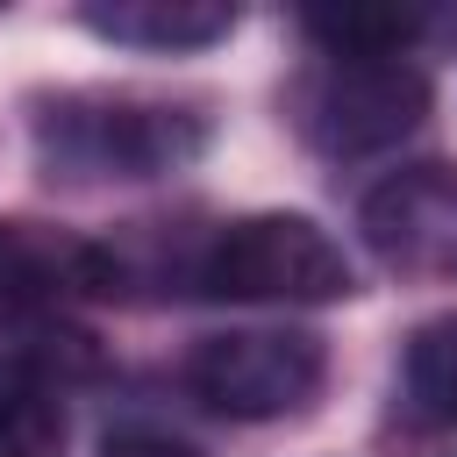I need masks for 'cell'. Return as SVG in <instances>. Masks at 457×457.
Returning <instances> with one entry per match:
<instances>
[{
	"mask_svg": "<svg viewBox=\"0 0 457 457\" xmlns=\"http://www.w3.org/2000/svg\"><path fill=\"white\" fill-rule=\"evenodd\" d=\"M29 129H36L43 171L64 179V186H143V179H171L214 136L207 107H193V100L107 93V86L36 100Z\"/></svg>",
	"mask_w": 457,
	"mask_h": 457,
	"instance_id": "obj_1",
	"label": "cell"
},
{
	"mask_svg": "<svg viewBox=\"0 0 457 457\" xmlns=\"http://www.w3.org/2000/svg\"><path fill=\"white\" fill-rule=\"evenodd\" d=\"M428 114V79L400 57H321L293 86V121L321 157H371L414 136Z\"/></svg>",
	"mask_w": 457,
	"mask_h": 457,
	"instance_id": "obj_3",
	"label": "cell"
},
{
	"mask_svg": "<svg viewBox=\"0 0 457 457\" xmlns=\"http://www.w3.org/2000/svg\"><path fill=\"white\" fill-rule=\"evenodd\" d=\"M300 29L321 43V57H400L428 21L393 7H343V14H307Z\"/></svg>",
	"mask_w": 457,
	"mask_h": 457,
	"instance_id": "obj_7",
	"label": "cell"
},
{
	"mask_svg": "<svg viewBox=\"0 0 457 457\" xmlns=\"http://www.w3.org/2000/svg\"><path fill=\"white\" fill-rule=\"evenodd\" d=\"M79 21L100 36V43H121V50H207L236 29V7H207V0H114V7H79Z\"/></svg>",
	"mask_w": 457,
	"mask_h": 457,
	"instance_id": "obj_6",
	"label": "cell"
},
{
	"mask_svg": "<svg viewBox=\"0 0 457 457\" xmlns=\"http://www.w3.org/2000/svg\"><path fill=\"white\" fill-rule=\"evenodd\" d=\"M64 443H71L64 400L50 386L0 378V457H64Z\"/></svg>",
	"mask_w": 457,
	"mask_h": 457,
	"instance_id": "obj_8",
	"label": "cell"
},
{
	"mask_svg": "<svg viewBox=\"0 0 457 457\" xmlns=\"http://www.w3.org/2000/svg\"><path fill=\"white\" fill-rule=\"evenodd\" d=\"M100 457H200L193 443H171V436H107Z\"/></svg>",
	"mask_w": 457,
	"mask_h": 457,
	"instance_id": "obj_10",
	"label": "cell"
},
{
	"mask_svg": "<svg viewBox=\"0 0 457 457\" xmlns=\"http://www.w3.org/2000/svg\"><path fill=\"white\" fill-rule=\"evenodd\" d=\"M407 400H414L428 421L457 428V314L421 321V328L407 336Z\"/></svg>",
	"mask_w": 457,
	"mask_h": 457,
	"instance_id": "obj_9",
	"label": "cell"
},
{
	"mask_svg": "<svg viewBox=\"0 0 457 457\" xmlns=\"http://www.w3.org/2000/svg\"><path fill=\"white\" fill-rule=\"evenodd\" d=\"M193 286L214 293V300H250V307H321V300H343L357 278H350L343 243L321 221H307V214H236L207 236Z\"/></svg>",
	"mask_w": 457,
	"mask_h": 457,
	"instance_id": "obj_2",
	"label": "cell"
},
{
	"mask_svg": "<svg viewBox=\"0 0 457 457\" xmlns=\"http://www.w3.org/2000/svg\"><path fill=\"white\" fill-rule=\"evenodd\" d=\"M357 228L400 271L457 264V171L450 164H407V171H393L386 186L364 193Z\"/></svg>",
	"mask_w": 457,
	"mask_h": 457,
	"instance_id": "obj_5",
	"label": "cell"
},
{
	"mask_svg": "<svg viewBox=\"0 0 457 457\" xmlns=\"http://www.w3.org/2000/svg\"><path fill=\"white\" fill-rule=\"evenodd\" d=\"M328 378V350L307 328H228L193 343L186 393L228 421H278L300 414Z\"/></svg>",
	"mask_w": 457,
	"mask_h": 457,
	"instance_id": "obj_4",
	"label": "cell"
}]
</instances>
